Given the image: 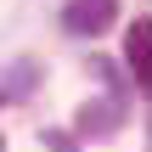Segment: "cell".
<instances>
[{
  "label": "cell",
  "instance_id": "6da1fadb",
  "mask_svg": "<svg viewBox=\"0 0 152 152\" xmlns=\"http://www.w3.org/2000/svg\"><path fill=\"white\" fill-rule=\"evenodd\" d=\"M118 17V0H68L62 6V28L68 34H107Z\"/></svg>",
  "mask_w": 152,
  "mask_h": 152
},
{
  "label": "cell",
  "instance_id": "7a4b0ae2",
  "mask_svg": "<svg viewBox=\"0 0 152 152\" xmlns=\"http://www.w3.org/2000/svg\"><path fill=\"white\" fill-rule=\"evenodd\" d=\"M124 56H130L135 85L152 90V17H135V23H130V34H124Z\"/></svg>",
  "mask_w": 152,
  "mask_h": 152
},
{
  "label": "cell",
  "instance_id": "277c9868",
  "mask_svg": "<svg viewBox=\"0 0 152 152\" xmlns=\"http://www.w3.org/2000/svg\"><path fill=\"white\" fill-rule=\"evenodd\" d=\"M0 152H6V141H0Z\"/></svg>",
  "mask_w": 152,
  "mask_h": 152
},
{
  "label": "cell",
  "instance_id": "3957f363",
  "mask_svg": "<svg viewBox=\"0 0 152 152\" xmlns=\"http://www.w3.org/2000/svg\"><path fill=\"white\" fill-rule=\"evenodd\" d=\"M45 141H51V152H73V141H68V135H62V130H51V135H45Z\"/></svg>",
  "mask_w": 152,
  "mask_h": 152
}]
</instances>
